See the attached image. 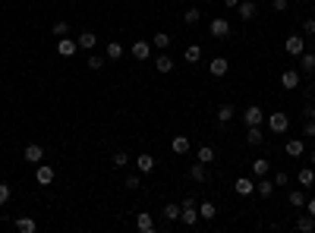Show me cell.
<instances>
[{"mask_svg":"<svg viewBox=\"0 0 315 233\" xmlns=\"http://www.w3.org/2000/svg\"><path fill=\"white\" fill-rule=\"evenodd\" d=\"M133 57L135 60H148L151 57V45L148 41H133Z\"/></svg>","mask_w":315,"mask_h":233,"instance_id":"cell-20","label":"cell"},{"mask_svg":"<svg viewBox=\"0 0 315 233\" xmlns=\"http://www.w3.org/2000/svg\"><path fill=\"white\" fill-rule=\"evenodd\" d=\"M268 170H271V164L265 158H255L252 161V177H268Z\"/></svg>","mask_w":315,"mask_h":233,"instance_id":"cell-28","label":"cell"},{"mask_svg":"<svg viewBox=\"0 0 315 233\" xmlns=\"http://www.w3.org/2000/svg\"><path fill=\"white\" fill-rule=\"evenodd\" d=\"M180 221L186 224V227H195V221H199V205H183Z\"/></svg>","mask_w":315,"mask_h":233,"instance_id":"cell-14","label":"cell"},{"mask_svg":"<svg viewBox=\"0 0 315 233\" xmlns=\"http://www.w3.org/2000/svg\"><path fill=\"white\" fill-rule=\"evenodd\" d=\"M189 180H192V183H205V180H208V167L202 161H195L189 167Z\"/></svg>","mask_w":315,"mask_h":233,"instance_id":"cell-16","label":"cell"},{"mask_svg":"<svg viewBox=\"0 0 315 233\" xmlns=\"http://www.w3.org/2000/svg\"><path fill=\"white\" fill-rule=\"evenodd\" d=\"M284 50H287L290 57H300L303 50H306V38H303V35H287V38H284Z\"/></svg>","mask_w":315,"mask_h":233,"instance_id":"cell-3","label":"cell"},{"mask_svg":"<svg viewBox=\"0 0 315 233\" xmlns=\"http://www.w3.org/2000/svg\"><path fill=\"white\" fill-rule=\"evenodd\" d=\"M300 70L303 73H315V54L312 50H303L300 54Z\"/></svg>","mask_w":315,"mask_h":233,"instance_id":"cell-22","label":"cell"},{"mask_svg":"<svg viewBox=\"0 0 315 233\" xmlns=\"http://www.w3.org/2000/svg\"><path fill=\"white\" fill-rule=\"evenodd\" d=\"M303 136H309V139H312V136H315V120H309V117H306V126H303Z\"/></svg>","mask_w":315,"mask_h":233,"instance_id":"cell-42","label":"cell"},{"mask_svg":"<svg viewBox=\"0 0 315 233\" xmlns=\"http://www.w3.org/2000/svg\"><path fill=\"white\" fill-rule=\"evenodd\" d=\"M22 158L29 161V164H35V167H38V164L45 161V148H41L38 142H29V145H25V148H22Z\"/></svg>","mask_w":315,"mask_h":233,"instance_id":"cell-5","label":"cell"},{"mask_svg":"<svg viewBox=\"0 0 315 233\" xmlns=\"http://www.w3.org/2000/svg\"><path fill=\"white\" fill-rule=\"evenodd\" d=\"M233 189H236V195H252L255 192V180H249V177H236L233 180Z\"/></svg>","mask_w":315,"mask_h":233,"instance_id":"cell-12","label":"cell"},{"mask_svg":"<svg viewBox=\"0 0 315 233\" xmlns=\"http://www.w3.org/2000/svg\"><path fill=\"white\" fill-rule=\"evenodd\" d=\"M123 57V45L120 41H107V60H120Z\"/></svg>","mask_w":315,"mask_h":233,"instance_id":"cell-34","label":"cell"},{"mask_svg":"<svg viewBox=\"0 0 315 233\" xmlns=\"http://www.w3.org/2000/svg\"><path fill=\"white\" fill-rule=\"evenodd\" d=\"M271 6H274V10H277V13H284V10H287V6H290V0H271Z\"/></svg>","mask_w":315,"mask_h":233,"instance_id":"cell-44","label":"cell"},{"mask_svg":"<svg viewBox=\"0 0 315 233\" xmlns=\"http://www.w3.org/2000/svg\"><path fill=\"white\" fill-rule=\"evenodd\" d=\"M50 32H54V35H57V38H63V35H66V32H70V22H66V19H57L54 25H50Z\"/></svg>","mask_w":315,"mask_h":233,"instance_id":"cell-37","label":"cell"},{"mask_svg":"<svg viewBox=\"0 0 315 233\" xmlns=\"http://www.w3.org/2000/svg\"><path fill=\"white\" fill-rule=\"evenodd\" d=\"M268 129H271L274 136H284L287 129H290V117H287L284 110H274V114L268 117Z\"/></svg>","mask_w":315,"mask_h":233,"instance_id":"cell-1","label":"cell"},{"mask_svg":"<svg viewBox=\"0 0 315 233\" xmlns=\"http://www.w3.org/2000/svg\"><path fill=\"white\" fill-rule=\"evenodd\" d=\"M284 151L290 154V158H303V151H306V142H303V139H287Z\"/></svg>","mask_w":315,"mask_h":233,"instance_id":"cell-18","label":"cell"},{"mask_svg":"<svg viewBox=\"0 0 315 233\" xmlns=\"http://www.w3.org/2000/svg\"><path fill=\"white\" fill-rule=\"evenodd\" d=\"M208 35H215L218 41L230 38V22H227L224 16H218V19H211V22H208Z\"/></svg>","mask_w":315,"mask_h":233,"instance_id":"cell-2","label":"cell"},{"mask_svg":"<svg viewBox=\"0 0 315 233\" xmlns=\"http://www.w3.org/2000/svg\"><path fill=\"white\" fill-rule=\"evenodd\" d=\"M280 85H284L287 92H296V89H300V73H296V70H284V73H280Z\"/></svg>","mask_w":315,"mask_h":233,"instance_id":"cell-13","label":"cell"},{"mask_svg":"<svg viewBox=\"0 0 315 233\" xmlns=\"http://www.w3.org/2000/svg\"><path fill=\"white\" fill-rule=\"evenodd\" d=\"M167 45H170V35H164V32L151 35V47H158V50H167Z\"/></svg>","mask_w":315,"mask_h":233,"instance_id":"cell-36","label":"cell"},{"mask_svg":"<svg viewBox=\"0 0 315 233\" xmlns=\"http://www.w3.org/2000/svg\"><path fill=\"white\" fill-rule=\"evenodd\" d=\"M236 13H240V19H243V22H252L255 16H259V3H255V0H240Z\"/></svg>","mask_w":315,"mask_h":233,"instance_id":"cell-6","label":"cell"},{"mask_svg":"<svg viewBox=\"0 0 315 233\" xmlns=\"http://www.w3.org/2000/svg\"><path fill=\"white\" fill-rule=\"evenodd\" d=\"M303 32H306V35H315V16H312V19H306V22H303Z\"/></svg>","mask_w":315,"mask_h":233,"instance_id":"cell-43","label":"cell"},{"mask_svg":"<svg viewBox=\"0 0 315 233\" xmlns=\"http://www.w3.org/2000/svg\"><path fill=\"white\" fill-rule=\"evenodd\" d=\"M123 186H126V189H130V192H135V189H139V186H142V180H139V177H135V174H130V177H126V180H123Z\"/></svg>","mask_w":315,"mask_h":233,"instance_id":"cell-39","label":"cell"},{"mask_svg":"<svg viewBox=\"0 0 315 233\" xmlns=\"http://www.w3.org/2000/svg\"><path fill=\"white\" fill-rule=\"evenodd\" d=\"M224 6H230V10H236V6H240V0H224Z\"/></svg>","mask_w":315,"mask_h":233,"instance_id":"cell-48","label":"cell"},{"mask_svg":"<svg viewBox=\"0 0 315 233\" xmlns=\"http://www.w3.org/2000/svg\"><path fill=\"white\" fill-rule=\"evenodd\" d=\"M155 66H158V73H170V70H174V57L161 50V54H158V60H155Z\"/></svg>","mask_w":315,"mask_h":233,"instance_id":"cell-25","label":"cell"},{"mask_svg":"<svg viewBox=\"0 0 315 233\" xmlns=\"http://www.w3.org/2000/svg\"><path fill=\"white\" fill-rule=\"evenodd\" d=\"M262 120H265V110H262L259 104H249L243 110V123L246 126H262Z\"/></svg>","mask_w":315,"mask_h":233,"instance_id":"cell-4","label":"cell"},{"mask_svg":"<svg viewBox=\"0 0 315 233\" xmlns=\"http://www.w3.org/2000/svg\"><path fill=\"white\" fill-rule=\"evenodd\" d=\"M215 214H218V208L211 202H202L199 205V218H205V221H215Z\"/></svg>","mask_w":315,"mask_h":233,"instance_id":"cell-35","label":"cell"},{"mask_svg":"<svg viewBox=\"0 0 315 233\" xmlns=\"http://www.w3.org/2000/svg\"><path fill=\"white\" fill-rule=\"evenodd\" d=\"M76 45H79V50H91L98 45V35H95V32H82V35L76 38Z\"/></svg>","mask_w":315,"mask_h":233,"instance_id":"cell-19","label":"cell"},{"mask_svg":"<svg viewBox=\"0 0 315 233\" xmlns=\"http://www.w3.org/2000/svg\"><path fill=\"white\" fill-rule=\"evenodd\" d=\"M35 180H38V186H50L57 180V170L50 167V164H38V170H35Z\"/></svg>","mask_w":315,"mask_h":233,"instance_id":"cell-7","label":"cell"},{"mask_svg":"<svg viewBox=\"0 0 315 233\" xmlns=\"http://www.w3.org/2000/svg\"><path fill=\"white\" fill-rule=\"evenodd\" d=\"M312 94H315V85H303V98H306V104H309Z\"/></svg>","mask_w":315,"mask_h":233,"instance_id":"cell-46","label":"cell"},{"mask_svg":"<svg viewBox=\"0 0 315 233\" xmlns=\"http://www.w3.org/2000/svg\"><path fill=\"white\" fill-rule=\"evenodd\" d=\"M255 192H259L262 198H271V192H274V180L259 177V183H255Z\"/></svg>","mask_w":315,"mask_h":233,"instance_id":"cell-21","label":"cell"},{"mask_svg":"<svg viewBox=\"0 0 315 233\" xmlns=\"http://www.w3.org/2000/svg\"><path fill=\"white\" fill-rule=\"evenodd\" d=\"M306 211H309L312 218H315V198H306Z\"/></svg>","mask_w":315,"mask_h":233,"instance_id":"cell-47","label":"cell"},{"mask_svg":"<svg viewBox=\"0 0 315 233\" xmlns=\"http://www.w3.org/2000/svg\"><path fill=\"white\" fill-rule=\"evenodd\" d=\"M300 3H312V0H300Z\"/></svg>","mask_w":315,"mask_h":233,"instance_id":"cell-51","label":"cell"},{"mask_svg":"<svg viewBox=\"0 0 315 233\" xmlns=\"http://www.w3.org/2000/svg\"><path fill=\"white\" fill-rule=\"evenodd\" d=\"M274 186H287V174H284V170H277V174H274Z\"/></svg>","mask_w":315,"mask_h":233,"instance_id":"cell-45","label":"cell"},{"mask_svg":"<svg viewBox=\"0 0 315 233\" xmlns=\"http://www.w3.org/2000/svg\"><path fill=\"white\" fill-rule=\"evenodd\" d=\"M104 60H107V57H101V54H91V57H89V70H101V66H104Z\"/></svg>","mask_w":315,"mask_h":233,"instance_id":"cell-40","label":"cell"},{"mask_svg":"<svg viewBox=\"0 0 315 233\" xmlns=\"http://www.w3.org/2000/svg\"><path fill=\"white\" fill-rule=\"evenodd\" d=\"M76 50H79V45H76V38H57V54H60V57H73L76 54Z\"/></svg>","mask_w":315,"mask_h":233,"instance_id":"cell-11","label":"cell"},{"mask_svg":"<svg viewBox=\"0 0 315 233\" xmlns=\"http://www.w3.org/2000/svg\"><path fill=\"white\" fill-rule=\"evenodd\" d=\"M230 120H233V104H221L218 107V123L224 126V123H230Z\"/></svg>","mask_w":315,"mask_h":233,"instance_id":"cell-31","label":"cell"},{"mask_svg":"<svg viewBox=\"0 0 315 233\" xmlns=\"http://www.w3.org/2000/svg\"><path fill=\"white\" fill-rule=\"evenodd\" d=\"M16 230L19 233H35L38 224H35V218H16Z\"/></svg>","mask_w":315,"mask_h":233,"instance_id":"cell-26","label":"cell"},{"mask_svg":"<svg viewBox=\"0 0 315 233\" xmlns=\"http://www.w3.org/2000/svg\"><path fill=\"white\" fill-rule=\"evenodd\" d=\"M296 230L312 233L315 230V218H312V214H300V218H296Z\"/></svg>","mask_w":315,"mask_h":233,"instance_id":"cell-27","label":"cell"},{"mask_svg":"<svg viewBox=\"0 0 315 233\" xmlns=\"http://www.w3.org/2000/svg\"><path fill=\"white\" fill-rule=\"evenodd\" d=\"M110 164H114V167H126V164H130V154H126V151H114V158H110Z\"/></svg>","mask_w":315,"mask_h":233,"instance_id":"cell-38","label":"cell"},{"mask_svg":"<svg viewBox=\"0 0 315 233\" xmlns=\"http://www.w3.org/2000/svg\"><path fill=\"white\" fill-rule=\"evenodd\" d=\"M183 60H186V63H199V60H202V47L199 45H189V47L183 50Z\"/></svg>","mask_w":315,"mask_h":233,"instance_id":"cell-30","label":"cell"},{"mask_svg":"<svg viewBox=\"0 0 315 233\" xmlns=\"http://www.w3.org/2000/svg\"><path fill=\"white\" fill-rule=\"evenodd\" d=\"M195 161H202L208 167L211 161H215V148H211V145H199V151H195Z\"/></svg>","mask_w":315,"mask_h":233,"instance_id":"cell-24","label":"cell"},{"mask_svg":"<svg viewBox=\"0 0 315 233\" xmlns=\"http://www.w3.org/2000/svg\"><path fill=\"white\" fill-rule=\"evenodd\" d=\"M306 198H309L306 189H293V192H290V205H293V208H306Z\"/></svg>","mask_w":315,"mask_h":233,"instance_id":"cell-32","label":"cell"},{"mask_svg":"<svg viewBox=\"0 0 315 233\" xmlns=\"http://www.w3.org/2000/svg\"><path fill=\"white\" fill-rule=\"evenodd\" d=\"M199 19H202V10H199V6H189V10H183V22H186V25H195Z\"/></svg>","mask_w":315,"mask_h":233,"instance_id":"cell-33","label":"cell"},{"mask_svg":"<svg viewBox=\"0 0 315 233\" xmlns=\"http://www.w3.org/2000/svg\"><path fill=\"white\" fill-rule=\"evenodd\" d=\"M246 142H249V145H262V142H265L262 126H246Z\"/></svg>","mask_w":315,"mask_h":233,"instance_id":"cell-23","label":"cell"},{"mask_svg":"<svg viewBox=\"0 0 315 233\" xmlns=\"http://www.w3.org/2000/svg\"><path fill=\"white\" fill-rule=\"evenodd\" d=\"M296 180H300V186H303V189H312V186H315V167H312V164H309V167H300Z\"/></svg>","mask_w":315,"mask_h":233,"instance_id":"cell-15","label":"cell"},{"mask_svg":"<svg viewBox=\"0 0 315 233\" xmlns=\"http://www.w3.org/2000/svg\"><path fill=\"white\" fill-rule=\"evenodd\" d=\"M170 148H174V154H186V151L192 148L189 136H174V139H170Z\"/></svg>","mask_w":315,"mask_h":233,"instance_id":"cell-17","label":"cell"},{"mask_svg":"<svg viewBox=\"0 0 315 233\" xmlns=\"http://www.w3.org/2000/svg\"><path fill=\"white\" fill-rule=\"evenodd\" d=\"M135 167H139V174H151V170L158 167V161H155V154H148V151H142L139 158H135Z\"/></svg>","mask_w":315,"mask_h":233,"instance_id":"cell-10","label":"cell"},{"mask_svg":"<svg viewBox=\"0 0 315 233\" xmlns=\"http://www.w3.org/2000/svg\"><path fill=\"white\" fill-rule=\"evenodd\" d=\"M180 211H183V205L167 202V205H164V221H180Z\"/></svg>","mask_w":315,"mask_h":233,"instance_id":"cell-29","label":"cell"},{"mask_svg":"<svg viewBox=\"0 0 315 233\" xmlns=\"http://www.w3.org/2000/svg\"><path fill=\"white\" fill-rule=\"evenodd\" d=\"M312 16H315V3H312Z\"/></svg>","mask_w":315,"mask_h":233,"instance_id":"cell-52","label":"cell"},{"mask_svg":"<svg viewBox=\"0 0 315 233\" xmlns=\"http://www.w3.org/2000/svg\"><path fill=\"white\" fill-rule=\"evenodd\" d=\"M10 195H13V189L6 186V183H0V208H3V205L10 202Z\"/></svg>","mask_w":315,"mask_h":233,"instance_id":"cell-41","label":"cell"},{"mask_svg":"<svg viewBox=\"0 0 315 233\" xmlns=\"http://www.w3.org/2000/svg\"><path fill=\"white\" fill-rule=\"evenodd\" d=\"M135 227H139L142 233H155L158 224H155V218H151L148 211H139V214H135Z\"/></svg>","mask_w":315,"mask_h":233,"instance_id":"cell-9","label":"cell"},{"mask_svg":"<svg viewBox=\"0 0 315 233\" xmlns=\"http://www.w3.org/2000/svg\"><path fill=\"white\" fill-rule=\"evenodd\" d=\"M306 117H309V120H315V104H312L309 110H306Z\"/></svg>","mask_w":315,"mask_h":233,"instance_id":"cell-49","label":"cell"},{"mask_svg":"<svg viewBox=\"0 0 315 233\" xmlns=\"http://www.w3.org/2000/svg\"><path fill=\"white\" fill-rule=\"evenodd\" d=\"M227 70H230V60H227V57H215V60H208V73L215 76V79L227 76Z\"/></svg>","mask_w":315,"mask_h":233,"instance_id":"cell-8","label":"cell"},{"mask_svg":"<svg viewBox=\"0 0 315 233\" xmlns=\"http://www.w3.org/2000/svg\"><path fill=\"white\" fill-rule=\"evenodd\" d=\"M309 164H312V167H315V151H312V158H309Z\"/></svg>","mask_w":315,"mask_h":233,"instance_id":"cell-50","label":"cell"}]
</instances>
